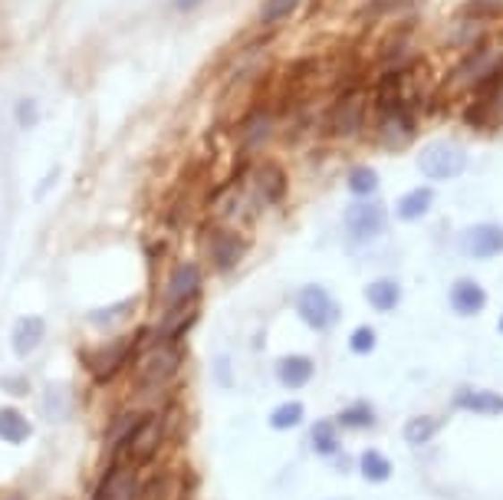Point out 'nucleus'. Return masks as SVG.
I'll return each mask as SVG.
<instances>
[{"mask_svg":"<svg viewBox=\"0 0 503 500\" xmlns=\"http://www.w3.org/2000/svg\"><path fill=\"white\" fill-rule=\"evenodd\" d=\"M296 313H300V319L310 329L326 333V329L339 319V303H336V296H332L326 286L310 284L296 293Z\"/></svg>","mask_w":503,"mask_h":500,"instance_id":"obj_1","label":"nucleus"},{"mask_svg":"<svg viewBox=\"0 0 503 500\" xmlns=\"http://www.w3.org/2000/svg\"><path fill=\"white\" fill-rule=\"evenodd\" d=\"M385 231V205L375 198H362L345 211V234L353 237L355 244L375 241Z\"/></svg>","mask_w":503,"mask_h":500,"instance_id":"obj_2","label":"nucleus"},{"mask_svg":"<svg viewBox=\"0 0 503 500\" xmlns=\"http://www.w3.org/2000/svg\"><path fill=\"white\" fill-rule=\"evenodd\" d=\"M467 165V155L451 142H434L428 145L422 155H418V168L422 174L434 178V182H448V178H457Z\"/></svg>","mask_w":503,"mask_h":500,"instance_id":"obj_3","label":"nucleus"},{"mask_svg":"<svg viewBox=\"0 0 503 500\" xmlns=\"http://www.w3.org/2000/svg\"><path fill=\"white\" fill-rule=\"evenodd\" d=\"M182 356H178V349H175L172 339H161L155 343L151 349H145L139 359V378L141 386H161V382H168L175 376V369H178Z\"/></svg>","mask_w":503,"mask_h":500,"instance_id":"obj_4","label":"nucleus"},{"mask_svg":"<svg viewBox=\"0 0 503 500\" xmlns=\"http://www.w3.org/2000/svg\"><path fill=\"white\" fill-rule=\"evenodd\" d=\"M47 339V319L37 317V313H23V317L13 319L11 326V349L17 359H30L37 349L43 346Z\"/></svg>","mask_w":503,"mask_h":500,"instance_id":"obj_5","label":"nucleus"},{"mask_svg":"<svg viewBox=\"0 0 503 500\" xmlns=\"http://www.w3.org/2000/svg\"><path fill=\"white\" fill-rule=\"evenodd\" d=\"M201 267L198 264H178L168 276V290H165V307H184L194 303V296L201 293Z\"/></svg>","mask_w":503,"mask_h":500,"instance_id":"obj_6","label":"nucleus"},{"mask_svg":"<svg viewBox=\"0 0 503 500\" xmlns=\"http://www.w3.org/2000/svg\"><path fill=\"white\" fill-rule=\"evenodd\" d=\"M161 431H165V428H161V419H145V415H141L139 428H135L129 438L122 441L119 451L132 461V464L149 461L151 454L158 451V445H161Z\"/></svg>","mask_w":503,"mask_h":500,"instance_id":"obj_7","label":"nucleus"},{"mask_svg":"<svg viewBox=\"0 0 503 500\" xmlns=\"http://www.w3.org/2000/svg\"><path fill=\"white\" fill-rule=\"evenodd\" d=\"M461 247L477 260L503 254V227L500 225H473L461 234Z\"/></svg>","mask_w":503,"mask_h":500,"instance_id":"obj_8","label":"nucleus"},{"mask_svg":"<svg viewBox=\"0 0 503 500\" xmlns=\"http://www.w3.org/2000/svg\"><path fill=\"white\" fill-rule=\"evenodd\" d=\"M208 250H211L214 264L221 267V270H231V267H237V260L243 257V241L234 231H224V227H217L211 234V244H208Z\"/></svg>","mask_w":503,"mask_h":500,"instance_id":"obj_9","label":"nucleus"},{"mask_svg":"<svg viewBox=\"0 0 503 500\" xmlns=\"http://www.w3.org/2000/svg\"><path fill=\"white\" fill-rule=\"evenodd\" d=\"M316 366H312L310 356H303V352H290V356H283L277 362V378H280L286 388H303L306 382L312 378Z\"/></svg>","mask_w":503,"mask_h":500,"instance_id":"obj_10","label":"nucleus"},{"mask_svg":"<svg viewBox=\"0 0 503 500\" xmlns=\"http://www.w3.org/2000/svg\"><path fill=\"white\" fill-rule=\"evenodd\" d=\"M483 303H487V293H483L481 284H473V280H457L451 286V309L454 313H461V317H473V313H481Z\"/></svg>","mask_w":503,"mask_h":500,"instance_id":"obj_11","label":"nucleus"},{"mask_svg":"<svg viewBox=\"0 0 503 500\" xmlns=\"http://www.w3.org/2000/svg\"><path fill=\"white\" fill-rule=\"evenodd\" d=\"M70 409H72V392L63 382H50V386L43 388L40 395V411L47 421H63L70 419Z\"/></svg>","mask_w":503,"mask_h":500,"instance_id":"obj_12","label":"nucleus"},{"mask_svg":"<svg viewBox=\"0 0 503 500\" xmlns=\"http://www.w3.org/2000/svg\"><path fill=\"white\" fill-rule=\"evenodd\" d=\"M253 191L260 198V205H273V201H280L283 191H286V178H283L280 168L263 165V168H257V174H253Z\"/></svg>","mask_w":503,"mask_h":500,"instance_id":"obj_13","label":"nucleus"},{"mask_svg":"<svg viewBox=\"0 0 503 500\" xmlns=\"http://www.w3.org/2000/svg\"><path fill=\"white\" fill-rule=\"evenodd\" d=\"M33 425L21 409H0V441L4 445H23L30 441Z\"/></svg>","mask_w":503,"mask_h":500,"instance_id":"obj_14","label":"nucleus"},{"mask_svg":"<svg viewBox=\"0 0 503 500\" xmlns=\"http://www.w3.org/2000/svg\"><path fill=\"white\" fill-rule=\"evenodd\" d=\"M365 300H369V307L379 309V313H392L398 303H402V286L382 276V280H372V284L365 286Z\"/></svg>","mask_w":503,"mask_h":500,"instance_id":"obj_15","label":"nucleus"},{"mask_svg":"<svg viewBox=\"0 0 503 500\" xmlns=\"http://www.w3.org/2000/svg\"><path fill=\"white\" fill-rule=\"evenodd\" d=\"M132 490H135V478H132L129 468H112L106 478H102L99 490H96V500H132Z\"/></svg>","mask_w":503,"mask_h":500,"instance_id":"obj_16","label":"nucleus"},{"mask_svg":"<svg viewBox=\"0 0 503 500\" xmlns=\"http://www.w3.org/2000/svg\"><path fill=\"white\" fill-rule=\"evenodd\" d=\"M11 115H13V125H17L21 132H33V129L43 123V103L37 96H30V92H27V96H17Z\"/></svg>","mask_w":503,"mask_h":500,"instance_id":"obj_17","label":"nucleus"},{"mask_svg":"<svg viewBox=\"0 0 503 500\" xmlns=\"http://www.w3.org/2000/svg\"><path fill=\"white\" fill-rule=\"evenodd\" d=\"M431 205H434L431 188H414V191H408L402 201H398L395 215L402 217V221H418V217H424L428 211H431Z\"/></svg>","mask_w":503,"mask_h":500,"instance_id":"obj_18","label":"nucleus"},{"mask_svg":"<svg viewBox=\"0 0 503 500\" xmlns=\"http://www.w3.org/2000/svg\"><path fill=\"white\" fill-rule=\"evenodd\" d=\"M457 405L467 411H477V415H500L503 398L497 395V392H461V395H457Z\"/></svg>","mask_w":503,"mask_h":500,"instance_id":"obj_19","label":"nucleus"},{"mask_svg":"<svg viewBox=\"0 0 503 500\" xmlns=\"http://www.w3.org/2000/svg\"><path fill=\"white\" fill-rule=\"evenodd\" d=\"M359 470H362V478L369 480V484H382V480L392 478V461L385 458L382 451H362Z\"/></svg>","mask_w":503,"mask_h":500,"instance_id":"obj_20","label":"nucleus"},{"mask_svg":"<svg viewBox=\"0 0 503 500\" xmlns=\"http://www.w3.org/2000/svg\"><path fill=\"white\" fill-rule=\"evenodd\" d=\"M441 421L431 419V415H414V419L405 421V441L408 445H428V441L438 435Z\"/></svg>","mask_w":503,"mask_h":500,"instance_id":"obj_21","label":"nucleus"},{"mask_svg":"<svg viewBox=\"0 0 503 500\" xmlns=\"http://www.w3.org/2000/svg\"><path fill=\"white\" fill-rule=\"evenodd\" d=\"M345 184H349V191L355 194V201H362V198H372V194L379 191V174H375L369 165H359V168L349 172Z\"/></svg>","mask_w":503,"mask_h":500,"instance_id":"obj_22","label":"nucleus"},{"mask_svg":"<svg viewBox=\"0 0 503 500\" xmlns=\"http://www.w3.org/2000/svg\"><path fill=\"white\" fill-rule=\"evenodd\" d=\"M359 125H362V99L345 96L343 106L336 109V132H355Z\"/></svg>","mask_w":503,"mask_h":500,"instance_id":"obj_23","label":"nucleus"},{"mask_svg":"<svg viewBox=\"0 0 503 500\" xmlns=\"http://www.w3.org/2000/svg\"><path fill=\"white\" fill-rule=\"evenodd\" d=\"M312 451L322 454V458H329V454L339 451V435H336V425H332V421L322 419L312 425Z\"/></svg>","mask_w":503,"mask_h":500,"instance_id":"obj_24","label":"nucleus"},{"mask_svg":"<svg viewBox=\"0 0 503 500\" xmlns=\"http://www.w3.org/2000/svg\"><path fill=\"white\" fill-rule=\"evenodd\" d=\"M339 425H345V428H369V425H375L372 405H369V402H355V405L343 409V415H339Z\"/></svg>","mask_w":503,"mask_h":500,"instance_id":"obj_25","label":"nucleus"},{"mask_svg":"<svg viewBox=\"0 0 503 500\" xmlns=\"http://www.w3.org/2000/svg\"><path fill=\"white\" fill-rule=\"evenodd\" d=\"M303 415H306V409H303L300 402H286V405H280V409L270 415V425L277 431H290V428H296V425H300Z\"/></svg>","mask_w":503,"mask_h":500,"instance_id":"obj_26","label":"nucleus"},{"mask_svg":"<svg viewBox=\"0 0 503 500\" xmlns=\"http://www.w3.org/2000/svg\"><path fill=\"white\" fill-rule=\"evenodd\" d=\"M300 7V0H263L260 4V23H280Z\"/></svg>","mask_w":503,"mask_h":500,"instance_id":"obj_27","label":"nucleus"},{"mask_svg":"<svg viewBox=\"0 0 503 500\" xmlns=\"http://www.w3.org/2000/svg\"><path fill=\"white\" fill-rule=\"evenodd\" d=\"M375 343H379V339H375L372 326H359L353 336H349V349H353L355 356H369V352L375 349Z\"/></svg>","mask_w":503,"mask_h":500,"instance_id":"obj_28","label":"nucleus"},{"mask_svg":"<svg viewBox=\"0 0 503 500\" xmlns=\"http://www.w3.org/2000/svg\"><path fill=\"white\" fill-rule=\"evenodd\" d=\"M132 309V303L125 300V303H115V307H102V309H90L86 313V319L90 323H109V319H122L125 313Z\"/></svg>","mask_w":503,"mask_h":500,"instance_id":"obj_29","label":"nucleus"},{"mask_svg":"<svg viewBox=\"0 0 503 500\" xmlns=\"http://www.w3.org/2000/svg\"><path fill=\"white\" fill-rule=\"evenodd\" d=\"M208 4V0H168V11L178 13V17H188V13H198Z\"/></svg>","mask_w":503,"mask_h":500,"instance_id":"obj_30","label":"nucleus"},{"mask_svg":"<svg viewBox=\"0 0 503 500\" xmlns=\"http://www.w3.org/2000/svg\"><path fill=\"white\" fill-rule=\"evenodd\" d=\"M56 182H60V168H50V172H47V178H43V182H37V188H33V198H37V201H40V198H47Z\"/></svg>","mask_w":503,"mask_h":500,"instance_id":"obj_31","label":"nucleus"},{"mask_svg":"<svg viewBox=\"0 0 503 500\" xmlns=\"http://www.w3.org/2000/svg\"><path fill=\"white\" fill-rule=\"evenodd\" d=\"M0 388H4V392H11V395H27V392H30V386H27V378H11V376H4L0 378Z\"/></svg>","mask_w":503,"mask_h":500,"instance_id":"obj_32","label":"nucleus"},{"mask_svg":"<svg viewBox=\"0 0 503 500\" xmlns=\"http://www.w3.org/2000/svg\"><path fill=\"white\" fill-rule=\"evenodd\" d=\"M500 333H503V317H500Z\"/></svg>","mask_w":503,"mask_h":500,"instance_id":"obj_33","label":"nucleus"}]
</instances>
